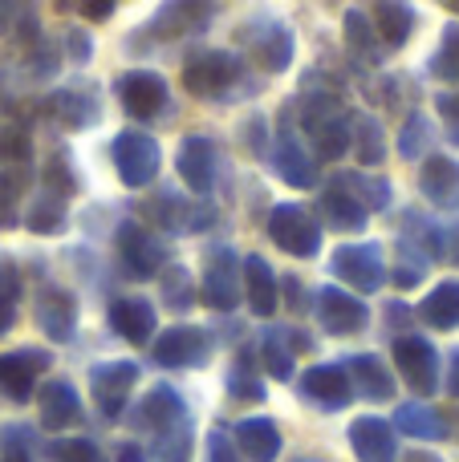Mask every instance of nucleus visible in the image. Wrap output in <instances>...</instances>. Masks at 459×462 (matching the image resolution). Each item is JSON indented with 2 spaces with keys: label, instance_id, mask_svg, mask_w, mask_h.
<instances>
[{
  "label": "nucleus",
  "instance_id": "3c124183",
  "mask_svg": "<svg viewBox=\"0 0 459 462\" xmlns=\"http://www.w3.org/2000/svg\"><path fill=\"white\" fill-rule=\"evenodd\" d=\"M244 138H248V151L257 154H265V146H268V134H265V118H252L248 126H244Z\"/></svg>",
  "mask_w": 459,
  "mask_h": 462
},
{
  "label": "nucleus",
  "instance_id": "0eeeda50",
  "mask_svg": "<svg viewBox=\"0 0 459 462\" xmlns=\"http://www.w3.org/2000/svg\"><path fill=\"white\" fill-rule=\"evenodd\" d=\"M390 353H395L398 377H403V382L411 385L419 398H431V393L439 390V377H444V374H439V353H436V345H431L427 337L403 333V337H395Z\"/></svg>",
  "mask_w": 459,
  "mask_h": 462
},
{
  "label": "nucleus",
  "instance_id": "052dcab7",
  "mask_svg": "<svg viewBox=\"0 0 459 462\" xmlns=\"http://www.w3.org/2000/svg\"><path fill=\"white\" fill-rule=\"evenodd\" d=\"M301 462H314V458H301Z\"/></svg>",
  "mask_w": 459,
  "mask_h": 462
},
{
  "label": "nucleus",
  "instance_id": "f257e3e1",
  "mask_svg": "<svg viewBox=\"0 0 459 462\" xmlns=\"http://www.w3.org/2000/svg\"><path fill=\"white\" fill-rule=\"evenodd\" d=\"M183 86L187 94L203 97V102H236V97L252 94L248 69L228 49H195L183 61Z\"/></svg>",
  "mask_w": 459,
  "mask_h": 462
},
{
  "label": "nucleus",
  "instance_id": "79ce46f5",
  "mask_svg": "<svg viewBox=\"0 0 459 462\" xmlns=\"http://www.w3.org/2000/svg\"><path fill=\"white\" fill-rule=\"evenodd\" d=\"M260 361H265V374L276 377V382H289L293 377V353L281 333H268L265 341H260Z\"/></svg>",
  "mask_w": 459,
  "mask_h": 462
},
{
  "label": "nucleus",
  "instance_id": "1a4fd4ad",
  "mask_svg": "<svg viewBox=\"0 0 459 462\" xmlns=\"http://www.w3.org/2000/svg\"><path fill=\"white\" fill-rule=\"evenodd\" d=\"M151 361L159 369H200L211 361V337L195 325H175L155 337Z\"/></svg>",
  "mask_w": 459,
  "mask_h": 462
},
{
  "label": "nucleus",
  "instance_id": "6ab92c4d",
  "mask_svg": "<svg viewBox=\"0 0 459 462\" xmlns=\"http://www.w3.org/2000/svg\"><path fill=\"white\" fill-rule=\"evenodd\" d=\"M187 422V402L183 393L175 390V385H155V390H146V398L135 406V426L138 430H155V434H167L175 430V426Z\"/></svg>",
  "mask_w": 459,
  "mask_h": 462
},
{
  "label": "nucleus",
  "instance_id": "603ef678",
  "mask_svg": "<svg viewBox=\"0 0 459 462\" xmlns=\"http://www.w3.org/2000/svg\"><path fill=\"white\" fill-rule=\"evenodd\" d=\"M81 16H89V21H110L114 16V0H86V5H73Z\"/></svg>",
  "mask_w": 459,
  "mask_h": 462
},
{
  "label": "nucleus",
  "instance_id": "bf43d9fd",
  "mask_svg": "<svg viewBox=\"0 0 459 462\" xmlns=\"http://www.w3.org/2000/svg\"><path fill=\"white\" fill-rule=\"evenodd\" d=\"M455 260H459V231H455Z\"/></svg>",
  "mask_w": 459,
  "mask_h": 462
},
{
  "label": "nucleus",
  "instance_id": "e433bc0d",
  "mask_svg": "<svg viewBox=\"0 0 459 462\" xmlns=\"http://www.w3.org/2000/svg\"><path fill=\"white\" fill-rule=\"evenodd\" d=\"M159 288H163V304L171 312H187L195 300H200V288H195L192 272L183 263H171L167 272H159Z\"/></svg>",
  "mask_w": 459,
  "mask_h": 462
},
{
  "label": "nucleus",
  "instance_id": "a18cd8bd",
  "mask_svg": "<svg viewBox=\"0 0 459 462\" xmlns=\"http://www.w3.org/2000/svg\"><path fill=\"white\" fill-rule=\"evenodd\" d=\"M29 151H33L29 134H24L21 126H8L5 134H0V162H5V167H8V162H24V159H29Z\"/></svg>",
  "mask_w": 459,
  "mask_h": 462
},
{
  "label": "nucleus",
  "instance_id": "f3484780",
  "mask_svg": "<svg viewBox=\"0 0 459 462\" xmlns=\"http://www.w3.org/2000/svg\"><path fill=\"white\" fill-rule=\"evenodd\" d=\"M143 211L163 231H167V236H187V231H203V227L211 224V211L208 208H195V203L183 199L175 187H163V191H155L151 199H146Z\"/></svg>",
  "mask_w": 459,
  "mask_h": 462
},
{
  "label": "nucleus",
  "instance_id": "f03ea898",
  "mask_svg": "<svg viewBox=\"0 0 459 462\" xmlns=\"http://www.w3.org/2000/svg\"><path fill=\"white\" fill-rule=\"evenodd\" d=\"M195 288H200V304H208L211 312H236L244 296V272L236 260V247H208V263H203V276Z\"/></svg>",
  "mask_w": 459,
  "mask_h": 462
},
{
  "label": "nucleus",
  "instance_id": "de8ad7c7",
  "mask_svg": "<svg viewBox=\"0 0 459 462\" xmlns=\"http://www.w3.org/2000/svg\"><path fill=\"white\" fill-rule=\"evenodd\" d=\"M436 110H439V118H444L447 138H452V143L459 146V89H455V94H439Z\"/></svg>",
  "mask_w": 459,
  "mask_h": 462
},
{
  "label": "nucleus",
  "instance_id": "13d9d810",
  "mask_svg": "<svg viewBox=\"0 0 459 462\" xmlns=\"http://www.w3.org/2000/svg\"><path fill=\"white\" fill-rule=\"evenodd\" d=\"M403 462H444L439 455H427V450H415V455H407Z\"/></svg>",
  "mask_w": 459,
  "mask_h": 462
},
{
  "label": "nucleus",
  "instance_id": "6e6552de",
  "mask_svg": "<svg viewBox=\"0 0 459 462\" xmlns=\"http://www.w3.org/2000/svg\"><path fill=\"white\" fill-rule=\"evenodd\" d=\"M114 247H118L122 268H126L135 280H155L163 272V263H167V244H163L151 227L135 224V219L118 224Z\"/></svg>",
  "mask_w": 459,
  "mask_h": 462
},
{
  "label": "nucleus",
  "instance_id": "f704fd0d",
  "mask_svg": "<svg viewBox=\"0 0 459 462\" xmlns=\"http://www.w3.org/2000/svg\"><path fill=\"white\" fill-rule=\"evenodd\" d=\"M350 151L358 154L362 167H379L387 159V134H382V122L362 114L358 122H350Z\"/></svg>",
  "mask_w": 459,
  "mask_h": 462
},
{
  "label": "nucleus",
  "instance_id": "c85d7f7f",
  "mask_svg": "<svg viewBox=\"0 0 459 462\" xmlns=\"http://www.w3.org/2000/svg\"><path fill=\"white\" fill-rule=\"evenodd\" d=\"M419 320L436 333H455L459 328V280H439L419 304Z\"/></svg>",
  "mask_w": 459,
  "mask_h": 462
},
{
  "label": "nucleus",
  "instance_id": "c756f323",
  "mask_svg": "<svg viewBox=\"0 0 459 462\" xmlns=\"http://www.w3.org/2000/svg\"><path fill=\"white\" fill-rule=\"evenodd\" d=\"M317 224H325L330 231H338V236H354V231H362L370 224V211L358 199H350L342 187L330 183V191L322 195V219H317Z\"/></svg>",
  "mask_w": 459,
  "mask_h": 462
},
{
  "label": "nucleus",
  "instance_id": "09e8293b",
  "mask_svg": "<svg viewBox=\"0 0 459 462\" xmlns=\"http://www.w3.org/2000/svg\"><path fill=\"white\" fill-rule=\"evenodd\" d=\"M61 45H65V53L73 57V65H86V61H89V53H94V41H89L81 29H65Z\"/></svg>",
  "mask_w": 459,
  "mask_h": 462
},
{
  "label": "nucleus",
  "instance_id": "b1692460",
  "mask_svg": "<svg viewBox=\"0 0 459 462\" xmlns=\"http://www.w3.org/2000/svg\"><path fill=\"white\" fill-rule=\"evenodd\" d=\"M350 450L358 462H395L398 458V442H395V426L382 418H354L350 422Z\"/></svg>",
  "mask_w": 459,
  "mask_h": 462
},
{
  "label": "nucleus",
  "instance_id": "f8f14e48",
  "mask_svg": "<svg viewBox=\"0 0 459 462\" xmlns=\"http://www.w3.org/2000/svg\"><path fill=\"white\" fill-rule=\"evenodd\" d=\"M49 365H53V353L37 349V345L0 353V390L13 402H29L33 393H37L41 374H49Z\"/></svg>",
  "mask_w": 459,
  "mask_h": 462
},
{
  "label": "nucleus",
  "instance_id": "dca6fc26",
  "mask_svg": "<svg viewBox=\"0 0 459 462\" xmlns=\"http://www.w3.org/2000/svg\"><path fill=\"white\" fill-rule=\"evenodd\" d=\"M45 110L53 114L61 130L81 134V130H89L98 118H102V97H98V89L89 86V81H73V86L57 89V94L49 97Z\"/></svg>",
  "mask_w": 459,
  "mask_h": 462
},
{
  "label": "nucleus",
  "instance_id": "c03bdc74",
  "mask_svg": "<svg viewBox=\"0 0 459 462\" xmlns=\"http://www.w3.org/2000/svg\"><path fill=\"white\" fill-rule=\"evenodd\" d=\"M49 458L53 462H106L102 447L94 439H57L49 447Z\"/></svg>",
  "mask_w": 459,
  "mask_h": 462
},
{
  "label": "nucleus",
  "instance_id": "4be33fe9",
  "mask_svg": "<svg viewBox=\"0 0 459 462\" xmlns=\"http://www.w3.org/2000/svg\"><path fill=\"white\" fill-rule=\"evenodd\" d=\"M155 325H159V317H155V304L146 296H118V300H110V328L126 345H151Z\"/></svg>",
  "mask_w": 459,
  "mask_h": 462
},
{
  "label": "nucleus",
  "instance_id": "4d7b16f0",
  "mask_svg": "<svg viewBox=\"0 0 459 462\" xmlns=\"http://www.w3.org/2000/svg\"><path fill=\"white\" fill-rule=\"evenodd\" d=\"M285 280H289V304H293V309H297V304H301V296H305V292H301V280H297V276H285Z\"/></svg>",
  "mask_w": 459,
  "mask_h": 462
},
{
  "label": "nucleus",
  "instance_id": "a19ab883",
  "mask_svg": "<svg viewBox=\"0 0 459 462\" xmlns=\"http://www.w3.org/2000/svg\"><path fill=\"white\" fill-rule=\"evenodd\" d=\"M195 455V434L192 426H175V430L159 434V447H155V462H192Z\"/></svg>",
  "mask_w": 459,
  "mask_h": 462
},
{
  "label": "nucleus",
  "instance_id": "4468645a",
  "mask_svg": "<svg viewBox=\"0 0 459 462\" xmlns=\"http://www.w3.org/2000/svg\"><path fill=\"white\" fill-rule=\"evenodd\" d=\"M317 320H322V328L330 337H354L366 328L370 309L342 284H322L317 288Z\"/></svg>",
  "mask_w": 459,
  "mask_h": 462
},
{
  "label": "nucleus",
  "instance_id": "2eb2a0df",
  "mask_svg": "<svg viewBox=\"0 0 459 462\" xmlns=\"http://www.w3.org/2000/svg\"><path fill=\"white\" fill-rule=\"evenodd\" d=\"M297 393L305 402H314L317 410H325V414H338V410H346L350 402H354V382H350L346 365H314L305 369V374L297 377Z\"/></svg>",
  "mask_w": 459,
  "mask_h": 462
},
{
  "label": "nucleus",
  "instance_id": "864d4df0",
  "mask_svg": "<svg viewBox=\"0 0 459 462\" xmlns=\"http://www.w3.org/2000/svg\"><path fill=\"white\" fill-rule=\"evenodd\" d=\"M439 385H444V390L452 393V398H459V349L452 353V357H447V377H444Z\"/></svg>",
  "mask_w": 459,
  "mask_h": 462
},
{
  "label": "nucleus",
  "instance_id": "a878e982",
  "mask_svg": "<svg viewBox=\"0 0 459 462\" xmlns=\"http://www.w3.org/2000/svg\"><path fill=\"white\" fill-rule=\"evenodd\" d=\"M232 439H236L232 442L236 455H244L248 462H276L281 458V447H285L281 426H276L273 418H244Z\"/></svg>",
  "mask_w": 459,
  "mask_h": 462
},
{
  "label": "nucleus",
  "instance_id": "5fc2aeb1",
  "mask_svg": "<svg viewBox=\"0 0 459 462\" xmlns=\"http://www.w3.org/2000/svg\"><path fill=\"white\" fill-rule=\"evenodd\" d=\"M118 462H146V450L138 442H122L118 447Z\"/></svg>",
  "mask_w": 459,
  "mask_h": 462
},
{
  "label": "nucleus",
  "instance_id": "8fccbe9b",
  "mask_svg": "<svg viewBox=\"0 0 459 462\" xmlns=\"http://www.w3.org/2000/svg\"><path fill=\"white\" fill-rule=\"evenodd\" d=\"M208 462H240V455H236L232 439H228L224 430H211L208 434Z\"/></svg>",
  "mask_w": 459,
  "mask_h": 462
},
{
  "label": "nucleus",
  "instance_id": "bb28decb",
  "mask_svg": "<svg viewBox=\"0 0 459 462\" xmlns=\"http://www.w3.org/2000/svg\"><path fill=\"white\" fill-rule=\"evenodd\" d=\"M346 374L354 382V393H362L366 402H390L395 398V374L387 369V361L374 353H358L346 361Z\"/></svg>",
  "mask_w": 459,
  "mask_h": 462
},
{
  "label": "nucleus",
  "instance_id": "ddd939ff",
  "mask_svg": "<svg viewBox=\"0 0 459 462\" xmlns=\"http://www.w3.org/2000/svg\"><path fill=\"white\" fill-rule=\"evenodd\" d=\"M216 171H220V146L211 143L208 134H187L183 143H179L175 175L187 191L211 195V187H216Z\"/></svg>",
  "mask_w": 459,
  "mask_h": 462
},
{
  "label": "nucleus",
  "instance_id": "6e6d98bb",
  "mask_svg": "<svg viewBox=\"0 0 459 462\" xmlns=\"http://www.w3.org/2000/svg\"><path fill=\"white\" fill-rule=\"evenodd\" d=\"M407 312H411V309H407V304H390V309H387V320H390V325H403V320H407Z\"/></svg>",
  "mask_w": 459,
  "mask_h": 462
},
{
  "label": "nucleus",
  "instance_id": "7c9ffc66",
  "mask_svg": "<svg viewBox=\"0 0 459 462\" xmlns=\"http://www.w3.org/2000/svg\"><path fill=\"white\" fill-rule=\"evenodd\" d=\"M395 434H411L423 442H439L447 434V422L439 418V410L423 406V402H403L395 406Z\"/></svg>",
  "mask_w": 459,
  "mask_h": 462
},
{
  "label": "nucleus",
  "instance_id": "412c9836",
  "mask_svg": "<svg viewBox=\"0 0 459 462\" xmlns=\"http://www.w3.org/2000/svg\"><path fill=\"white\" fill-rule=\"evenodd\" d=\"M37 328L49 337L53 345H65L73 341V333H78V300H73V292H65V288H45V292L37 296Z\"/></svg>",
  "mask_w": 459,
  "mask_h": 462
},
{
  "label": "nucleus",
  "instance_id": "58836bf2",
  "mask_svg": "<svg viewBox=\"0 0 459 462\" xmlns=\"http://www.w3.org/2000/svg\"><path fill=\"white\" fill-rule=\"evenodd\" d=\"M21 288L24 276L13 260H0V337L13 333L16 325V309H21Z\"/></svg>",
  "mask_w": 459,
  "mask_h": 462
},
{
  "label": "nucleus",
  "instance_id": "cd10ccee",
  "mask_svg": "<svg viewBox=\"0 0 459 462\" xmlns=\"http://www.w3.org/2000/svg\"><path fill=\"white\" fill-rule=\"evenodd\" d=\"M370 13V24L379 32V41L387 49H403L415 32V8L403 5V0H379V5L366 8Z\"/></svg>",
  "mask_w": 459,
  "mask_h": 462
},
{
  "label": "nucleus",
  "instance_id": "49530a36",
  "mask_svg": "<svg viewBox=\"0 0 459 462\" xmlns=\"http://www.w3.org/2000/svg\"><path fill=\"white\" fill-rule=\"evenodd\" d=\"M24 183H16L13 175H0V227H16L21 219H16V195H21Z\"/></svg>",
  "mask_w": 459,
  "mask_h": 462
},
{
  "label": "nucleus",
  "instance_id": "473e14b6",
  "mask_svg": "<svg viewBox=\"0 0 459 462\" xmlns=\"http://www.w3.org/2000/svg\"><path fill=\"white\" fill-rule=\"evenodd\" d=\"M24 227H29L33 236H61V231L70 227V203L49 191H37V199L24 208Z\"/></svg>",
  "mask_w": 459,
  "mask_h": 462
},
{
  "label": "nucleus",
  "instance_id": "a211bd4d",
  "mask_svg": "<svg viewBox=\"0 0 459 462\" xmlns=\"http://www.w3.org/2000/svg\"><path fill=\"white\" fill-rule=\"evenodd\" d=\"M37 410H41V426L53 434L70 430V426H78L81 418H86V410H81V398L78 390H73L65 377H49V382H41L37 390Z\"/></svg>",
  "mask_w": 459,
  "mask_h": 462
},
{
  "label": "nucleus",
  "instance_id": "72a5a7b5",
  "mask_svg": "<svg viewBox=\"0 0 459 462\" xmlns=\"http://www.w3.org/2000/svg\"><path fill=\"white\" fill-rule=\"evenodd\" d=\"M333 187H342V191L350 195V199H358L366 211H387L390 208V183L387 179H370L362 175V171H342V175L330 179Z\"/></svg>",
  "mask_w": 459,
  "mask_h": 462
},
{
  "label": "nucleus",
  "instance_id": "5701e85b",
  "mask_svg": "<svg viewBox=\"0 0 459 462\" xmlns=\"http://www.w3.org/2000/svg\"><path fill=\"white\" fill-rule=\"evenodd\" d=\"M419 191L439 211H455L459 208V159H452V154H427V162L419 171Z\"/></svg>",
  "mask_w": 459,
  "mask_h": 462
},
{
  "label": "nucleus",
  "instance_id": "37998d69",
  "mask_svg": "<svg viewBox=\"0 0 459 462\" xmlns=\"http://www.w3.org/2000/svg\"><path fill=\"white\" fill-rule=\"evenodd\" d=\"M427 146H431V122L423 118V114H411V118L403 122V130H398V154H403L407 162H415Z\"/></svg>",
  "mask_w": 459,
  "mask_h": 462
},
{
  "label": "nucleus",
  "instance_id": "aec40b11",
  "mask_svg": "<svg viewBox=\"0 0 459 462\" xmlns=\"http://www.w3.org/2000/svg\"><path fill=\"white\" fill-rule=\"evenodd\" d=\"M273 171L281 175V183L297 187V191L317 187V159H314V151H309V146L301 143L289 126L281 130V138H276V146H273Z\"/></svg>",
  "mask_w": 459,
  "mask_h": 462
},
{
  "label": "nucleus",
  "instance_id": "393cba45",
  "mask_svg": "<svg viewBox=\"0 0 459 462\" xmlns=\"http://www.w3.org/2000/svg\"><path fill=\"white\" fill-rule=\"evenodd\" d=\"M240 272H244V300H248V309L257 317H273L276 304H281V276L273 272V263L265 255H248L240 263Z\"/></svg>",
  "mask_w": 459,
  "mask_h": 462
},
{
  "label": "nucleus",
  "instance_id": "4c0bfd02",
  "mask_svg": "<svg viewBox=\"0 0 459 462\" xmlns=\"http://www.w3.org/2000/svg\"><path fill=\"white\" fill-rule=\"evenodd\" d=\"M427 73L436 81H459V21H447L444 24V37H439V49L431 53L427 61Z\"/></svg>",
  "mask_w": 459,
  "mask_h": 462
},
{
  "label": "nucleus",
  "instance_id": "2f4dec72",
  "mask_svg": "<svg viewBox=\"0 0 459 462\" xmlns=\"http://www.w3.org/2000/svg\"><path fill=\"white\" fill-rule=\"evenodd\" d=\"M346 49L358 57V61H366V65H379L382 57H387V45L379 41V32H374V24H370V13H362V8H350L346 13Z\"/></svg>",
  "mask_w": 459,
  "mask_h": 462
},
{
  "label": "nucleus",
  "instance_id": "7ed1b4c3",
  "mask_svg": "<svg viewBox=\"0 0 459 462\" xmlns=\"http://www.w3.org/2000/svg\"><path fill=\"white\" fill-rule=\"evenodd\" d=\"M110 159H114V171H118L122 187H130V191L151 187L163 167V151L146 130H122L110 143Z\"/></svg>",
  "mask_w": 459,
  "mask_h": 462
},
{
  "label": "nucleus",
  "instance_id": "c9c22d12",
  "mask_svg": "<svg viewBox=\"0 0 459 462\" xmlns=\"http://www.w3.org/2000/svg\"><path fill=\"white\" fill-rule=\"evenodd\" d=\"M228 398L236 402H265V377L257 374V361L248 349L236 353L232 369H228Z\"/></svg>",
  "mask_w": 459,
  "mask_h": 462
},
{
  "label": "nucleus",
  "instance_id": "423d86ee",
  "mask_svg": "<svg viewBox=\"0 0 459 462\" xmlns=\"http://www.w3.org/2000/svg\"><path fill=\"white\" fill-rule=\"evenodd\" d=\"M268 239L297 260H314L322 247V224L314 211L297 208V203H276L268 216Z\"/></svg>",
  "mask_w": 459,
  "mask_h": 462
},
{
  "label": "nucleus",
  "instance_id": "9b49d317",
  "mask_svg": "<svg viewBox=\"0 0 459 462\" xmlns=\"http://www.w3.org/2000/svg\"><path fill=\"white\" fill-rule=\"evenodd\" d=\"M135 385H138L135 361H102V365L89 369V390H94V402H98V410H102L106 422H118L122 418V410H126Z\"/></svg>",
  "mask_w": 459,
  "mask_h": 462
},
{
  "label": "nucleus",
  "instance_id": "39448f33",
  "mask_svg": "<svg viewBox=\"0 0 459 462\" xmlns=\"http://www.w3.org/2000/svg\"><path fill=\"white\" fill-rule=\"evenodd\" d=\"M240 45L257 57V65L265 73H285L297 57V41H293L289 24L276 21V16H257L252 24L240 29Z\"/></svg>",
  "mask_w": 459,
  "mask_h": 462
},
{
  "label": "nucleus",
  "instance_id": "ea45409f",
  "mask_svg": "<svg viewBox=\"0 0 459 462\" xmlns=\"http://www.w3.org/2000/svg\"><path fill=\"white\" fill-rule=\"evenodd\" d=\"M41 191L57 195V199H65V203L78 195V175H73V167H70L65 154H53V159L41 167Z\"/></svg>",
  "mask_w": 459,
  "mask_h": 462
},
{
  "label": "nucleus",
  "instance_id": "20e7f679",
  "mask_svg": "<svg viewBox=\"0 0 459 462\" xmlns=\"http://www.w3.org/2000/svg\"><path fill=\"white\" fill-rule=\"evenodd\" d=\"M330 276L350 284L354 292H379L387 284V260H382V244L362 239V244H346L330 255Z\"/></svg>",
  "mask_w": 459,
  "mask_h": 462
},
{
  "label": "nucleus",
  "instance_id": "9d476101",
  "mask_svg": "<svg viewBox=\"0 0 459 462\" xmlns=\"http://www.w3.org/2000/svg\"><path fill=\"white\" fill-rule=\"evenodd\" d=\"M114 89H118V102L122 110L130 114L135 122H155L163 110H167V78L155 69H130L122 73L118 81H114Z\"/></svg>",
  "mask_w": 459,
  "mask_h": 462
}]
</instances>
